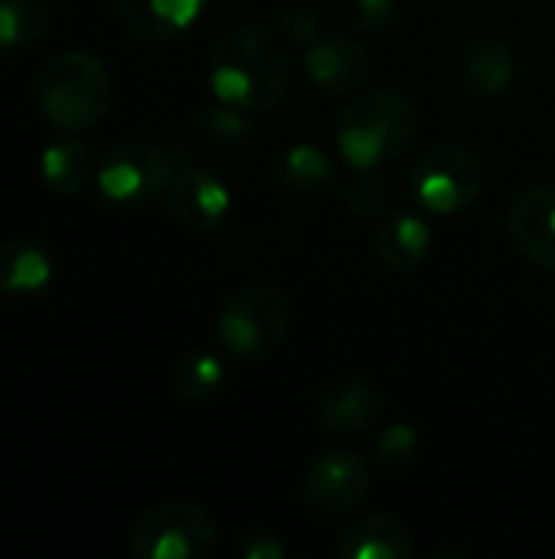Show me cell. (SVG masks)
I'll use <instances>...</instances> for the list:
<instances>
[{
  "instance_id": "cell-8",
  "label": "cell",
  "mask_w": 555,
  "mask_h": 559,
  "mask_svg": "<svg viewBox=\"0 0 555 559\" xmlns=\"http://www.w3.org/2000/svg\"><path fill=\"white\" fill-rule=\"evenodd\" d=\"M370 488H373L370 465L353 452L321 455L301 481L304 504L327 521L357 511L370 498Z\"/></svg>"
},
{
  "instance_id": "cell-26",
  "label": "cell",
  "mask_w": 555,
  "mask_h": 559,
  "mask_svg": "<svg viewBox=\"0 0 555 559\" xmlns=\"http://www.w3.org/2000/svg\"><path fill=\"white\" fill-rule=\"evenodd\" d=\"M239 550L245 559H285V547L272 534H262V531H249Z\"/></svg>"
},
{
  "instance_id": "cell-15",
  "label": "cell",
  "mask_w": 555,
  "mask_h": 559,
  "mask_svg": "<svg viewBox=\"0 0 555 559\" xmlns=\"http://www.w3.org/2000/svg\"><path fill=\"white\" fill-rule=\"evenodd\" d=\"M278 183H281V190L291 200H298V203H317V200H324L334 190L337 167H334V160L321 147H314V144H294L281 157Z\"/></svg>"
},
{
  "instance_id": "cell-23",
  "label": "cell",
  "mask_w": 555,
  "mask_h": 559,
  "mask_svg": "<svg viewBox=\"0 0 555 559\" xmlns=\"http://www.w3.org/2000/svg\"><path fill=\"white\" fill-rule=\"evenodd\" d=\"M343 206L353 219H376L386 206V180L376 170H357L343 190Z\"/></svg>"
},
{
  "instance_id": "cell-17",
  "label": "cell",
  "mask_w": 555,
  "mask_h": 559,
  "mask_svg": "<svg viewBox=\"0 0 555 559\" xmlns=\"http://www.w3.org/2000/svg\"><path fill=\"white\" fill-rule=\"evenodd\" d=\"M514 72H517L514 52L491 36L474 39L461 56V82L481 98L504 95L514 82Z\"/></svg>"
},
{
  "instance_id": "cell-16",
  "label": "cell",
  "mask_w": 555,
  "mask_h": 559,
  "mask_svg": "<svg viewBox=\"0 0 555 559\" xmlns=\"http://www.w3.org/2000/svg\"><path fill=\"white\" fill-rule=\"evenodd\" d=\"M52 275V262L46 255V249L36 239H10L0 249V295L7 298H36L39 292H46Z\"/></svg>"
},
{
  "instance_id": "cell-6",
  "label": "cell",
  "mask_w": 555,
  "mask_h": 559,
  "mask_svg": "<svg viewBox=\"0 0 555 559\" xmlns=\"http://www.w3.org/2000/svg\"><path fill=\"white\" fill-rule=\"evenodd\" d=\"M484 170L481 160L461 144H435L412 167L415 200L438 216L461 213L481 193Z\"/></svg>"
},
{
  "instance_id": "cell-18",
  "label": "cell",
  "mask_w": 555,
  "mask_h": 559,
  "mask_svg": "<svg viewBox=\"0 0 555 559\" xmlns=\"http://www.w3.org/2000/svg\"><path fill=\"white\" fill-rule=\"evenodd\" d=\"M432 246V229L415 213H393L376 229V252L389 269H415Z\"/></svg>"
},
{
  "instance_id": "cell-10",
  "label": "cell",
  "mask_w": 555,
  "mask_h": 559,
  "mask_svg": "<svg viewBox=\"0 0 555 559\" xmlns=\"http://www.w3.org/2000/svg\"><path fill=\"white\" fill-rule=\"evenodd\" d=\"M510 233L527 259L555 272V187H530L514 200Z\"/></svg>"
},
{
  "instance_id": "cell-24",
  "label": "cell",
  "mask_w": 555,
  "mask_h": 559,
  "mask_svg": "<svg viewBox=\"0 0 555 559\" xmlns=\"http://www.w3.org/2000/svg\"><path fill=\"white\" fill-rule=\"evenodd\" d=\"M330 7L353 29H379L396 16V0H330Z\"/></svg>"
},
{
  "instance_id": "cell-21",
  "label": "cell",
  "mask_w": 555,
  "mask_h": 559,
  "mask_svg": "<svg viewBox=\"0 0 555 559\" xmlns=\"http://www.w3.org/2000/svg\"><path fill=\"white\" fill-rule=\"evenodd\" d=\"M49 20V0H0V49L29 46Z\"/></svg>"
},
{
  "instance_id": "cell-2",
  "label": "cell",
  "mask_w": 555,
  "mask_h": 559,
  "mask_svg": "<svg viewBox=\"0 0 555 559\" xmlns=\"http://www.w3.org/2000/svg\"><path fill=\"white\" fill-rule=\"evenodd\" d=\"M415 105L389 88L363 92L343 105L334 124L337 147L353 170H376L396 160L415 138Z\"/></svg>"
},
{
  "instance_id": "cell-13",
  "label": "cell",
  "mask_w": 555,
  "mask_h": 559,
  "mask_svg": "<svg viewBox=\"0 0 555 559\" xmlns=\"http://www.w3.org/2000/svg\"><path fill=\"white\" fill-rule=\"evenodd\" d=\"M206 0H121V20L131 36L167 43L193 26Z\"/></svg>"
},
{
  "instance_id": "cell-1",
  "label": "cell",
  "mask_w": 555,
  "mask_h": 559,
  "mask_svg": "<svg viewBox=\"0 0 555 559\" xmlns=\"http://www.w3.org/2000/svg\"><path fill=\"white\" fill-rule=\"evenodd\" d=\"M288 79V52L275 36L258 26H239L226 33L209 56L213 95L245 115L275 108L285 98Z\"/></svg>"
},
{
  "instance_id": "cell-5",
  "label": "cell",
  "mask_w": 555,
  "mask_h": 559,
  "mask_svg": "<svg viewBox=\"0 0 555 559\" xmlns=\"http://www.w3.org/2000/svg\"><path fill=\"white\" fill-rule=\"evenodd\" d=\"M219 547L213 518L190 501H167L147 511L131 531L134 559H209Z\"/></svg>"
},
{
  "instance_id": "cell-7",
  "label": "cell",
  "mask_w": 555,
  "mask_h": 559,
  "mask_svg": "<svg viewBox=\"0 0 555 559\" xmlns=\"http://www.w3.org/2000/svg\"><path fill=\"white\" fill-rule=\"evenodd\" d=\"M170 180H173L170 154L141 141H128L114 147L95 170V183L101 197L121 206H137L154 200L164 187H170Z\"/></svg>"
},
{
  "instance_id": "cell-11",
  "label": "cell",
  "mask_w": 555,
  "mask_h": 559,
  "mask_svg": "<svg viewBox=\"0 0 555 559\" xmlns=\"http://www.w3.org/2000/svg\"><path fill=\"white\" fill-rule=\"evenodd\" d=\"M370 52L347 36H324L314 39L304 52V72L324 92H350L366 82L370 75Z\"/></svg>"
},
{
  "instance_id": "cell-4",
  "label": "cell",
  "mask_w": 555,
  "mask_h": 559,
  "mask_svg": "<svg viewBox=\"0 0 555 559\" xmlns=\"http://www.w3.org/2000/svg\"><path fill=\"white\" fill-rule=\"evenodd\" d=\"M219 341L239 357H265L281 347L291 331V305L272 285H249L229 295L219 311Z\"/></svg>"
},
{
  "instance_id": "cell-22",
  "label": "cell",
  "mask_w": 555,
  "mask_h": 559,
  "mask_svg": "<svg viewBox=\"0 0 555 559\" xmlns=\"http://www.w3.org/2000/svg\"><path fill=\"white\" fill-rule=\"evenodd\" d=\"M415 455H419V432L409 423H396L383 429L373 442V462L386 472L412 465Z\"/></svg>"
},
{
  "instance_id": "cell-25",
  "label": "cell",
  "mask_w": 555,
  "mask_h": 559,
  "mask_svg": "<svg viewBox=\"0 0 555 559\" xmlns=\"http://www.w3.org/2000/svg\"><path fill=\"white\" fill-rule=\"evenodd\" d=\"M317 29H321V23H317V16L307 7H285V13H281V33L288 39L311 46L317 39Z\"/></svg>"
},
{
  "instance_id": "cell-12",
  "label": "cell",
  "mask_w": 555,
  "mask_h": 559,
  "mask_svg": "<svg viewBox=\"0 0 555 559\" xmlns=\"http://www.w3.org/2000/svg\"><path fill=\"white\" fill-rule=\"evenodd\" d=\"M317 416L337 436H363L383 416V393L366 380H343L321 396Z\"/></svg>"
},
{
  "instance_id": "cell-9",
  "label": "cell",
  "mask_w": 555,
  "mask_h": 559,
  "mask_svg": "<svg viewBox=\"0 0 555 559\" xmlns=\"http://www.w3.org/2000/svg\"><path fill=\"white\" fill-rule=\"evenodd\" d=\"M167 197H170L173 219L183 229H193V233L216 229L229 216V206H232L229 187L216 174H209L203 167H180V170H173Z\"/></svg>"
},
{
  "instance_id": "cell-3",
  "label": "cell",
  "mask_w": 555,
  "mask_h": 559,
  "mask_svg": "<svg viewBox=\"0 0 555 559\" xmlns=\"http://www.w3.org/2000/svg\"><path fill=\"white\" fill-rule=\"evenodd\" d=\"M36 105L49 124L62 131H85L98 124L111 105V75L92 52H59L39 75Z\"/></svg>"
},
{
  "instance_id": "cell-14",
  "label": "cell",
  "mask_w": 555,
  "mask_h": 559,
  "mask_svg": "<svg viewBox=\"0 0 555 559\" xmlns=\"http://www.w3.org/2000/svg\"><path fill=\"white\" fill-rule=\"evenodd\" d=\"M343 559H409L415 554L412 534L389 514H370L357 521L337 544Z\"/></svg>"
},
{
  "instance_id": "cell-19",
  "label": "cell",
  "mask_w": 555,
  "mask_h": 559,
  "mask_svg": "<svg viewBox=\"0 0 555 559\" xmlns=\"http://www.w3.org/2000/svg\"><path fill=\"white\" fill-rule=\"evenodd\" d=\"M39 174L46 180V187L59 197H72L79 193L88 177H92V157L88 147L75 138H62L52 141L43 154H39Z\"/></svg>"
},
{
  "instance_id": "cell-20",
  "label": "cell",
  "mask_w": 555,
  "mask_h": 559,
  "mask_svg": "<svg viewBox=\"0 0 555 559\" xmlns=\"http://www.w3.org/2000/svg\"><path fill=\"white\" fill-rule=\"evenodd\" d=\"M226 383V364L209 350H193L173 367V393L183 403H209Z\"/></svg>"
}]
</instances>
